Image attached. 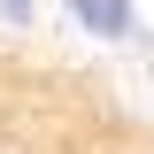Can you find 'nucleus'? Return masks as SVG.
<instances>
[{
	"instance_id": "1",
	"label": "nucleus",
	"mask_w": 154,
	"mask_h": 154,
	"mask_svg": "<svg viewBox=\"0 0 154 154\" xmlns=\"http://www.w3.org/2000/svg\"><path fill=\"white\" fill-rule=\"evenodd\" d=\"M62 8H69V23L85 38H100V46H139V38H146L139 0H62Z\"/></svg>"
},
{
	"instance_id": "2",
	"label": "nucleus",
	"mask_w": 154,
	"mask_h": 154,
	"mask_svg": "<svg viewBox=\"0 0 154 154\" xmlns=\"http://www.w3.org/2000/svg\"><path fill=\"white\" fill-rule=\"evenodd\" d=\"M0 23H8V31H31L38 23V0H0Z\"/></svg>"
}]
</instances>
